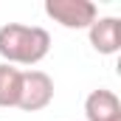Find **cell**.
<instances>
[{"instance_id":"1","label":"cell","mask_w":121,"mask_h":121,"mask_svg":"<svg viewBox=\"0 0 121 121\" xmlns=\"http://www.w3.org/2000/svg\"><path fill=\"white\" fill-rule=\"evenodd\" d=\"M51 51V34L39 26L6 23L0 28V56L6 65H37Z\"/></svg>"},{"instance_id":"2","label":"cell","mask_w":121,"mask_h":121,"mask_svg":"<svg viewBox=\"0 0 121 121\" xmlns=\"http://www.w3.org/2000/svg\"><path fill=\"white\" fill-rule=\"evenodd\" d=\"M45 14L62 28H90L99 17V6L90 0H45Z\"/></svg>"},{"instance_id":"3","label":"cell","mask_w":121,"mask_h":121,"mask_svg":"<svg viewBox=\"0 0 121 121\" xmlns=\"http://www.w3.org/2000/svg\"><path fill=\"white\" fill-rule=\"evenodd\" d=\"M54 101V79L45 70H23V90H20V110L37 113Z\"/></svg>"},{"instance_id":"4","label":"cell","mask_w":121,"mask_h":121,"mask_svg":"<svg viewBox=\"0 0 121 121\" xmlns=\"http://www.w3.org/2000/svg\"><path fill=\"white\" fill-rule=\"evenodd\" d=\"M87 37H90V45L110 56V54H118L121 48V20L118 17H96L90 28H87Z\"/></svg>"},{"instance_id":"5","label":"cell","mask_w":121,"mask_h":121,"mask_svg":"<svg viewBox=\"0 0 121 121\" xmlns=\"http://www.w3.org/2000/svg\"><path fill=\"white\" fill-rule=\"evenodd\" d=\"M85 116L87 121H116L121 118V101L107 87H99L85 99Z\"/></svg>"},{"instance_id":"6","label":"cell","mask_w":121,"mask_h":121,"mask_svg":"<svg viewBox=\"0 0 121 121\" xmlns=\"http://www.w3.org/2000/svg\"><path fill=\"white\" fill-rule=\"evenodd\" d=\"M23 90V70L0 62V107H17Z\"/></svg>"},{"instance_id":"7","label":"cell","mask_w":121,"mask_h":121,"mask_svg":"<svg viewBox=\"0 0 121 121\" xmlns=\"http://www.w3.org/2000/svg\"><path fill=\"white\" fill-rule=\"evenodd\" d=\"M116 121H121V118H116Z\"/></svg>"}]
</instances>
